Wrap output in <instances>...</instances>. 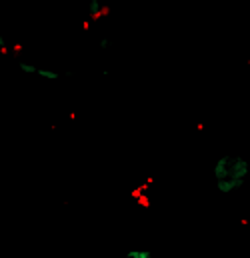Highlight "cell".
<instances>
[{
  "label": "cell",
  "instance_id": "1",
  "mask_svg": "<svg viewBox=\"0 0 250 258\" xmlns=\"http://www.w3.org/2000/svg\"><path fill=\"white\" fill-rule=\"evenodd\" d=\"M214 180L220 194H230L244 186L250 174V164L242 156H222L214 164Z\"/></svg>",
  "mask_w": 250,
  "mask_h": 258
},
{
  "label": "cell",
  "instance_id": "3",
  "mask_svg": "<svg viewBox=\"0 0 250 258\" xmlns=\"http://www.w3.org/2000/svg\"><path fill=\"white\" fill-rule=\"evenodd\" d=\"M122 258H154V256L150 252H146V250H130Z\"/></svg>",
  "mask_w": 250,
  "mask_h": 258
},
{
  "label": "cell",
  "instance_id": "2",
  "mask_svg": "<svg viewBox=\"0 0 250 258\" xmlns=\"http://www.w3.org/2000/svg\"><path fill=\"white\" fill-rule=\"evenodd\" d=\"M18 68H20L24 74H34V76L44 78V80H58V72H56V70H50V68H40V66L30 64V62H20Z\"/></svg>",
  "mask_w": 250,
  "mask_h": 258
}]
</instances>
